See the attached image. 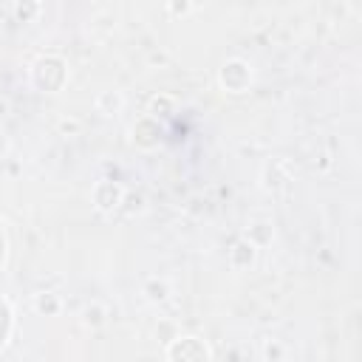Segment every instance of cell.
Segmentation results:
<instances>
[{
	"label": "cell",
	"instance_id": "6da1fadb",
	"mask_svg": "<svg viewBox=\"0 0 362 362\" xmlns=\"http://www.w3.org/2000/svg\"><path fill=\"white\" fill-rule=\"evenodd\" d=\"M11 314H8V308H6V303H0V345L6 342V334H8V325H11V320H8Z\"/></svg>",
	"mask_w": 362,
	"mask_h": 362
},
{
	"label": "cell",
	"instance_id": "7a4b0ae2",
	"mask_svg": "<svg viewBox=\"0 0 362 362\" xmlns=\"http://www.w3.org/2000/svg\"><path fill=\"white\" fill-rule=\"evenodd\" d=\"M0 263H3V229H0Z\"/></svg>",
	"mask_w": 362,
	"mask_h": 362
}]
</instances>
